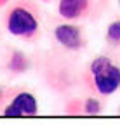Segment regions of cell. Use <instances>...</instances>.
Segmentation results:
<instances>
[{"label": "cell", "instance_id": "14", "mask_svg": "<svg viewBox=\"0 0 120 125\" xmlns=\"http://www.w3.org/2000/svg\"><path fill=\"white\" fill-rule=\"evenodd\" d=\"M118 4H120V0H118Z\"/></svg>", "mask_w": 120, "mask_h": 125}, {"label": "cell", "instance_id": "10", "mask_svg": "<svg viewBox=\"0 0 120 125\" xmlns=\"http://www.w3.org/2000/svg\"><path fill=\"white\" fill-rule=\"evenodd\" d=\"M5 97H7V94L4 92V89H2V87H0V104H2V103L5 101Z\"/></svg>", "mask_w": 120, "mask_h": 125}, {"label": "cell", "instance_id": "11", "mask_svg": "<svg viewBox=\"0 0 120 125\" xmlns=\"http://www.w3.org/2000/svg\"><path fill=\"white\" fill-rule=\"evenodd\" d=\"M11 2V0H0V7H4V5H7Z\"/></svg>", "mask_w": 120, "mask_h": 125}, {"label": "cell", "instance_id": "12", "mask_svg": "<svg viewBox=\"0 0 120 125\" xmlns=\"http://www.w3.org/2000/svg\"><path fill=\"white\" fill-rule=\"evenodd\" d=\"M40 2H44V4H49V2H51V0H40Z\"/></svg>", "mask_w": 120, "mask_h": 125}, {"label": "cell", "instance_id": "7", "mask_svg": "<svg viewBox=\"0 0 120 125\" xmlns=\"http://www.w3.org/2000/svg\"><path fill=\"white\" fill-rule=\"evenodd\" d=\"M104 40L110 47H120V18L108 24L106 33H104Z\"/></svg>", "mask_w": 120, "mask_h": 125}, {"label": "cell", "instance_id": "8", "mask_svg": "<svg viewBox=\"0 0 120 125\" xmlns=\"http://www.w3.org/2000/svg\"><path fill=\"white\" fill-rule=\"evenodd\" d=\"M101 111H103V103L98 96L82 99V115H99Z\"/></svg>", "mask_w": 120, "mask_h": 125}, {"label": "cell", "instance_id": "5", "mask_svg": "<svg viewBox=\"0 0 120 125\" xmlns=\"http://www.w3.org/2000/svg\"><path fill=\"white\" fill-rule=\"evenodd\" d=\"M98 10L96 0H59L57 14L65 21H82Z\"/></svg>", "mask_w": 120, "mask_h": 125}, {"label": "cell", "instance_id": "1", "mask_svg": "<svg viewBox=\"0 0 120 125\" xmlns=\"http://www.w3.org/2000/svg\"><path fill=\"white\" fill-rule=\"evenodd\" d=\"M7 33L23 42H35L42 35V9L35 0H18L4 12Z\"/></svg>", "mask_w": 120, "mask_h": 125}, {"label": "cell", "instance_id": "4", "mask_svg": "<svg viewBox=\"0 0 120 125\" xmlns=\"http://www.w3.org/2000/svg\"><path fill=\"white\" fill-rule=\"evenodd\" d=\"M54 38L61 47H65L66 51H71V52H78L85 49L87 45V37H85L84 28L73 23L57 24L54 28Z\"/></svg>", "mask_w": 120, "mask_h": 125}, {"label": "cell", "instance_id": "6", "mask_svg": "<svg viewBox=\"0 0 120 125\" xmlns=\"http://www.w3.org/2000/svg\"><path fill=\"white\" fill-rule=\"evenodd\" d=\"M30 68L28 56L19 49H7L5 54V70L11 75H23Z\"/></svg>", "mask_w": 120, "mask_h": 125}, {"label": "cell", "instance_id": "3", "mask_svg": "<svg viewBox=\"0 0 120 125\" xmlns=\"http://www.w3.org/2000/svg\"><path fill=\"white\" fill-rule=\"evenodd\" d=\"M11 101L2 108L4 116H35L38 113L37 97L30 90L12 89L9 92Z\"/></svg>", "mask_w": 120, "mask_h": 125}, {"label": "cell", "instance_id": "13", "mask_svg": "<svg viewBox=\"0 0 120 125\" xmlns=\"http://www.w3.org/2000/svg\"><path fill=\"white\" fill-rule=\"evenodd\" d=\"M118 113H120V106H118Z\"/></svg>", "mask_w": 120, "mask_h": 125}, {"label": "cell", "instance_id": "2", "mask_svg": "<svg viewBox=\"0 0 120 125\" xmlns=\"http://www.w3.org/2000/svg\"><path fill=\"white\" fill-rule=\"evenodd\" d=\"M84 82L94 96L110 97L120 89V66L110 56H98L89 62Z\"/></svg>", "mask_w": 120, "mask_h": 125}, {"label": "cell", "instance_id": "9", "mask_svg": "<svg viewBox=\"0 0 120 125\" xmlns=\"http://www.w3.org/2000/svg\"><path fill=\"white\" fill-rule=\"evenodd\" d=\"M65 113H68V115H82V99H70L65 104Z\"/></svg>", "mask_w": 120, "mask_h": 125}]
</instances>
